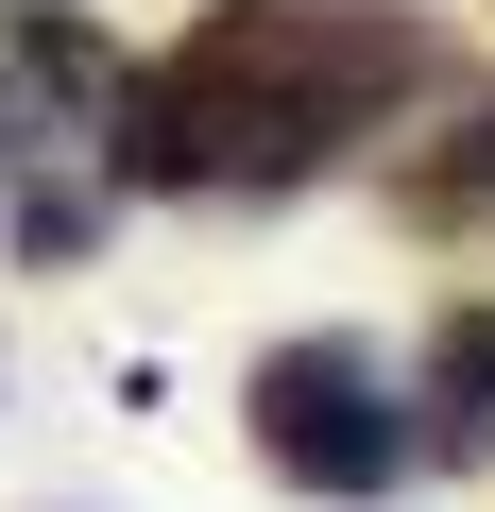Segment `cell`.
<instances>
[{"mask_svg":"<svg viewBox=\"0 0 495 512\" xmlns=\"http://www.w3.org/2000/svg\"><path fill=\"white\" fill-rule=\"evenodd\" d=\"M444 86H461V52H444L427 0H205L154 69H120L103 171L120 188H205V205H274V188H325L359 137H393Z\"/></svg>","mask_w":495,"mask_h":512,"instance_id":"obj_1","label":"cell"},{"mask_svg":"<svg viewBox=\"0 0 495 512\" xmlns=\"http://www.w3.org/2000/svg\"><path fill=\"white\" fill-rule=\"evenodd\" d=\"M239 427H257V461L291 495H342V512L410 478V410H393L376 342H342V325H308V342H274L257 376H239Z\"/></svg>","mask_w":495,"mask_h":512,"instance_id":"obj_2","label":"cell"},{"mask_svg":"<svg viewBox=\"0 0 495 512\" xmlns=\"http://www.w3.org/2000/svg\"><path fill=\"white\" fill-rule=\"evenodd\" d=\"M410 461H495V308H444L427 325V376H410Z\"/></svg>","mask_w":495,"mask_h":512,"instance_id":"obj_3","label":"cell"},{"mask_svg":"<svg viewBox=\"0 0 495 512\" xmlns=\"http://www.w3.org/2000/svg\"><path fill=\"white\" fill-rule=\"evenodd\" d=\"M0 103L18 120H69V137H103V103H120V52L69 18V0H18V52H0Z\"/></svg>","mask_w":495,"mask_h":512,"instance_id":"obj_4","label":"cell"},{"mask_svg":"<svg viewBox=\"0 0 495 512\" xmlns=\"http://www.w3.org/2000/svg\"><path fill=\"white\" fill-rule=\"evenodd\" d=\"M393 205H410V222H495V103H478L444 154H410V171H393Z\"/></svg>","mask_w":495,"mask_h":512,"instance_id":"obj_5","label":"cell"},{"mask_svg":"<svg viewBox=\"0 0 495 512\" xmlns=\"http://www.w3.org/2000/svg\"><path fill=\"white\" fill-rule=\"evenodd\" d=\"M69 512H103V495H69Z\"/></svg>","mask_w":495,"mask_h":512,"instance_id":"obj_6","label":"cell"}]
</instances>
